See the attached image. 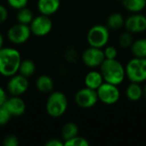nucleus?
Wrapping results in <instances>:
<instances>
[{
	"label": "nucleus",
	"mask_w": 146,
	"mask_h": 146,
	"mask_svg": "<svg viewBox=\"0 0 146 146\" xmlns=\"http://www.w3.org/2000/svg\"><path fill=\"white\" fill-rule=\"evenodd\" d=\"M37 89L43 93H50L54 88V82L48 75H40L36 80Z\"/></svg>",
	"instance_id": "obj_17"
},
{
	"label": "nucleus",
	"mask_w": 146,
	"mask_h": 146,
	"mask_svg": "<svg viewBox=\"0 0 146 146\" xmlns=\"http://www.w3.org/2000/svg\"><path fill=\"white\" fill-rule=\"evenodd\" d=\"M125 93L128 100L132 102H137L143 98V87L140 86V83L131 82L127 86Z\"/></svg>",
	"instance_id": "obj_16"
},
{
	"label": "nucleus",
	"mask_w": 146,
	"mask_h": 146,
	"mask_svg": "<svg viewBox=\"0 0 146 146\" xmlns=\"http://www.w3.org/2000/svg\"><path fill=\"white\" fill-rule=\"evenodd\" d=\"M3 105L11 116H20L23 115L26 110V104L19 96H12L7 98Z\"/></svg>",
	"instance_id": "obj_13"
},
{
	"label": "nucleus",
	"mask_w": 146,
	"mask_h": 146,
	"mask_svg": "<svg viewBox=\"0 0 146 146\" xmlns=\"http://www.w3.org/2000/svg\"><path fill=\"white\" fill-rule=\"evenodd\" d=\"M131 52L134 57L146 58V38H139L131 45Z\"/></svg>",
	"instance_id": "obj_18"
},
{
	"label": "nucleus",
	"mask_w": 146,
	"mask_h": 146,
	"mask_svg": "<svg viewBox=\"0 0 146 146\" xmlns=\"http://www.w3.org/2000/svg\"><path fill=\"white\" fill-rule=\"evenodd\" d=\"M103 50L104 53L105 59H116L117 58L118 51L115 46H112V45L105 46L104 50Z\"/></svg>",
	"instance_id": "obj_26"
},
{
	"label": "nucleus",
	"mask_w": 146,
	"mask_h": 146,
	"mask_svg": "<svg viewBox=\"0 0 146 146\" xmlns=\"http://www.w3.org/2000/svg\"><path fill=\"white\" fill-rule=\"evenodd\" d=\"M90 143L87 141L86 139L80 137L79 135L64 141V146H89Z\"/></svg>",
	"instance_id": "obj_25"
},
{
	"label": "nucleus",
	"mask_w": 146,
	"mask_h": 146,
	"mask_svg": "<svg viewBox=\"0 0 146 146\" xmlns=\"http://www.w3.org/2000/svg\"><path fill=\"white\" fill-rule=\"evenodd\" d=\"M143 98L146 100V85L143 87Z\"/></svg>",
	"instance_id": "obj_34"
},
{
	"label": "nucleus",
	"mask_w": 146,
	"mask_h": 146,
	"mask_svg": "<svg viewBox=\"0 0 146 146\" xmlns=\"http://www.w3.org/2000/svg\"><path fill=\"white\" fill-rule=\"evenodd\" d=\"M33 18L34 17H33V11L30 9L24 7V8L18 9L17 15H16V19H17L18 23L30 25Z\"/></svg>",
	"instance_id": "obj_23"
},
{
	"label": "nucleus",
	"mask_w": 146,
	"mask_h": 146,
	"mask_svg": "<svg viewBox=\"0 0 146 146\" xmlns=\"http://www.w3.org/2000/svg\"><path fill=\"white\" fill-rule=\"evenodd\" d=\"M99 68L104 82L119 86L126 78L125 67L117 59H105Z\"/></svg>",
	"instance_id": "obj_2"
},
{
	"label": "nucleus",
	"mask_w": 146,
	"mask_h": 146,
	"mask_svg": "<svg viewBox=\"0 0 146 146\" xmlns=\"http://www.w3.org/2000/svg\"><path fill=\"white\" fill-rule=\"evenodd\" d=\"M36 69V66L35 63L30 60V59H25L23 61L21 62L19 69H18V73L27 78L32 76Z\"/></svg>",
	"instance_id": "obj_22"
},
{
	"label": "nucleus",
	"mask_w": 146,
	"mask_h": 146,
	"mask_svg": "<svg viewBox=\"0 0 146 146\" xmlns=\"http://www.w3.org/2000/svg\"><path fill=\"white\" fill-rule=\"evenodd\" d=\"M123 7L132 13H139L146 7V0H121Z\"/></svg>",
	"instance_id": "obj_20"
},
{
	"label": "nucleus",
	"mask_w": 146,
	"mask_h": 146,
	"mask_svg": "<svg viewBox=\"0 0 146 146\" xmlns=\"http://www.w3.org/2000/svg\"><path fill=\"white\" fill-rule=\"evenodd\" d=\"M29 27L33 34L38 37H43L51 31L52 21L48 15L40 14L33 19Z\"/></svg>",
	"instance_id": "obj_9"
},
{
	"label": "nucleus",
	"mask_w": 146,
	"mask_h": 146,
	"mask_svg": "<svg viewBox=\"0 0 146 146\" xmlns=\"http://www.w3.org/2000/svg\"><path fill=\"white\" fill-rule=\"evenodd\" d=\"M124 27L127 31L134 33H141L146 31V16L139 13H133L125 19Z\"/></svg>",
	"instance_id": "obj_12"
},
{
	"label": "nucleus",
	"mask_w": 146,
	"mask_h": 146,
	"mask_svg": "<svg viewBox=\"0 0 146 146\" xmlns=\"http://www.w3.org/2000/svg\"><path fill=\"white\" fill-rule=\"evenodd\" d=\"M32 33L29 25L17 23L8 30V38L15 44H21L28 40Z\"/></svg>",
	"instance_id": "obj_8"
},
{
	"label": "nucleus",
	"mask_w": 146,
	"mask_h": 146,
	"mask_svg": "<svg viewBox=\"0 0 146 146\" xmlns=\"http://www.w3.org/2000/svg\"><path fill=\"white\" fill-rule=\"evenodd\" d=\"M74 101L76 104L80 108H92L96 105V104L98 101L97 90H93L86 86L76 92L74 96Z\"/></svg>",
	"instance_id": "obj_7"
},
{
	"label": "nucleus",
	"mask_w": 146,
	"mask_h": 146,
	"mask_svg": "<svg viewBox=\"0 0 146 146\" xmlns=\"http://www.w3.org/2000/svg\"><path fill=\"white\" fill-rule=\"evenodd\" d=\"M7 100V94L6 92L3 90V88L2 86H0V106L3 105L4 103Z\"/></svg>",
	"instance_id": "obj_32"
},
{
	"label": "nucleus",
	"mask_w": 146,
	"mask_h": 146,
	"mask_svg": "<svg viewBox=\"0 0 146 146\" xmlns=\"http://www.w3.org/2000/svg\"><path fill=\"white\" fill-rule=\"evenodd\" d=\"M84 81L86 87L93 90H97L104 82L101 72L96 70H92L87 73Z\"/></svg>",
	"instance_id": "obj_15"
},
{
	"label": "nucleus",
	"mask_w": 146,
	"mask_h": 146,
	"mask_svg": "<svg viewBox=\"0 0 146 146\" xmlns=\"http://www.w3.org/2000/svg\"><path fill=\"white\" fill-rule=\"evenodd\" d=\"M9 5L15 9H20L27 6L28 0H7Z\"/></svg>",
	"instance_id": "obj_28"
},
{
	"label": "nucleus",
	"mask_w": 146,
	"mask_h": 146,
	"mask_svg": "<svg viewBox=\"0 0 146 146\" xmlns=\"http://www.w3.org/2000/svg\"><path fill=\"white\" fill-rule=\"evenodd\" d=\"M19 145V140L15 135H8L3 139L4 146H17Z\"/></svg>",
	"instance_id": "obj_29"
},
{
	"label": "nucleus",
	"mask_w": 146,
	"mask_h": 146,
	"mask_svg": "<svg viewBox=\"0 0 146 146\" xmlns=\"http://www.w3.org/2000/svg\"><path fill=\"white\" fill-rule=\"evenodd\" d=\"M60 0H38L37 8L40 14L50 15L55 14L60 8Z\"/></svg>",
	"instance_id": "obj_14"
},
{
	"label": "nucleus",
	"mask_w": 146,
	"mask_h": 146,
	"mask_svg": "<svg viewBox=\"0 0 146 146\" xmlns=\"http://www.w3.org/2000/svg\"><path fill=\"white\" fill-rule=\"evenodd\" d=\"M21 62L20 52L11 47L0 49V74L4 77H11L18 73Z\"/></svg>",
	"instance_id": "obj_1"
},
{
	"label": "nucleus",
	"mask_w": 146,
	"mask_h": 146,
	"mask_svg": "<svg viewBox=\"0 0 146 146\" xmlns=\"http://www.w3.org/2000/svg\"><path fill=\"white\" fill-rule=\"evenodd\" d=\"M134 39H133V33L128 32V31H126L124 33H122L120 37H119V44L121 48H129L131 47V45L133 44Z\"/></svg>",
	"instance_id": "obj_24"
},
{
	"label": "nucleus",
	"mask_w": 146,
	"mask_h": 146,
	"mask_svg": "<svg viewBox=\"0 0 146 146\" xmlns=\"http://www.w3.org/2000/svg\"><path fill=\"white\" fill-rule=\"evenodd\" d=\"M97 93L98 100L108 105L116 104L121 98V92L118 86L108 82H104L97 89Z\"/></svg>",
	"instance_id": "obj_6"
},
{
	"label": "nucleus",
	"mask_w": 146,
	"mask_h": 146,
	"mask_svg": "<svg viewBox=\"0 0 146 146\" xmlns=\"http://www.w3.org/2000/svg\"><path fill=\"white\" fill-rule=\"evenodd\" d=\"M29 86V81L27 77L21 74H15L10 77L7 83V91L12 96H21L24 94Z\"/></svg>",
	"instance_id": "obj_11"
},
{
	"label": "nucleus",
	"mask_w": 146,
	"mask_h": 146,
	"mask_svg": "<svg viewBox=\"0 0 146 146\" xmlns=\"http://www.w3.org/2000/svg\"><path fill=\"white\" fill-rule=\"evenodd\" d=\"M7 18H8V10L3 5L0 4V25L3 23L7 20Z\"/></svg>",
	"instance_id": "obj_30"
},
{
	"label": "nucleus",
	"mask_w": 146,
	"mask_h": 146,
	"mask_svg": "<svg viewBox=\"0 0 146 146\" xmlns=\"http://www.w3.org/2000/svg\"><path fill=\"white\" fill-rule=\"evenodd\" d=\"M3 35L0 33V49L3 48Z\"/></svg>",
	"instance_id": "obj_33"
},
{
	"label": "nucleus",
	"mask_w": 146,
	"mask_h": 146,
	"mask_svg": "<svg viewBox=\"0 0 146 146\" xmlns=\"http://www.w3.org/2000/svg\"><path fill=\"white\" fill-rule=\"evenodd\" d=\"M11 118V115L8 111V110L4 107V105L0 106V126H3L7 124Z\"/></svg>",
	"instance_id": "obj_27"
},
{
	"label": "nucleus",
	"mask_w": 146,
	"mask_h": 146,
	"mask_svg": "<svg viewBox=\"0 0 146 146\" xmlns=\"http://www.w3.org/2000/svg\"><path fill=\"white\" fill-rule=\"evenodd\" d=\"M126 77L131 82L143 83L146 81V58L133 57L126 67Z\"/></svg>",
	"instance_id": "obj_4"
},
{
	"label": "nucleus",
	"mask_w": 146,
	"mask_h": 146,
	"mask_svg": "<svg viewBox=\"0 0 146 146\" xmlns=\"http://www.w3.org/2000/svg\"><path fill=\"white\" fill-rule=\"evenodd\" d=\"M68 98L61 92H50L46 102V112L51 117H60L68 109Z\"/></svg>",
	"instance_id": "obj_3"
},
{
	"label": "nucleus",
	"mask_w": 146,
	"mask_h": 146,
	"mask_svg": "<svg viewBox=\"0 0 146 146\" xmlns=\"http://www.w3.org/2000/svg\"><path fill=\"white\" fill-rule=\"evenodd\" d=\"M81 58L83 63L89 68L100 67V65L105 60L104 53L102 48H97L92 46H90L89 48L84 50Z\"/></svg>",
	"instance_id": "obj_10"
},
{
	"label": "nucleus",
	"mask_w": 146,
	"mask_h": 146,
	"mask_svg": "<svg viewBox=\"0 0 146 146\" xmlns=\"http://www.w3.org/2000/svg\"><path fill=\"white\" fill-rule=\"evenodd\" d=\"M46 146H63L64 145V142H62L60 139H51L50 140H48L45 143Z\"/></svg>",
	"instance_id": "obj_31"
},
{
	"label": "nucleus",
	"mask_w": 146,
	"mask_h": 146,
	"mask_svg": "<svg viewBox=\"0 0 146 146\" xmlns=\"http://www.w3.org/2000/svg\"><path fill=\"white\" fill-rule=\"evenodd\" d=\"M79 134V127L74 122H67L62 128V138L63 141H67Z\"/></svg>",
	"instance_id": "obj_21"
},
{
	"label": "nucleus",
	"mask_w": 146,
	"mask_h": 146,
	"mask_svg": "<svg viewBox=\"0 0 146 146\" xmlns=\"http://www.w3.org/2000/svg\"><path fill=\"white\" fill-rule=\"evenodd\" d=\"M110 29L104 25H95L92 27L86 36L87 42L90 46L103 48L105 47L110 40Z\"/></svg>",
	"instance_id": "obj_5"
},
{
	"label": "nucleus",
	"mask_w": 146,
	"mask_h": 146,
	"mask_svg": "<svg viewBox=\"0 0 146 146\" xmlns=\"http://www.w3.org/2000/svg\"><path fill=\"white\" fill-rule=\"evenodd\" d=\"M119 1H121V0H119Z\"/></svg>",
	"instance_id": "obj_35"
},
{
	"label": "nucleus",
	"mask_w": 146,
	"mask_h": 146,
	"mask_svg": "<svg viewBox=\"0 0 146 146\" xmlns=\"http://www.w3.org/2000/svg\"><path fill=\"white\" fill-rule=\"evenodd\" d=\"M125 19L121 13L115 12L109 15L107 19V27L110 30H118L124 27Z\"/></svg>",
	"instance_id": "obj_19"
}]
</instances>
